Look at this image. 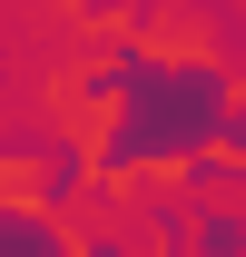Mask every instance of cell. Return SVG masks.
Listing matches in <instances>:
<instances>
[{
    "mask_svg": "<svg viewBox=\"0 0 246 257\" xmlns=\"http://www.w3.org/2000/svg\"><path fill=\"white\" fill-rule=\"evenodd\" d=\"M89 89H128V109H118V128H108L98 168L187 159V149H207L216 119H226V79H216L207 60H158V50H128L118 69H98Z\"/></svg>",
    "mask_w": 246,
    "mask_h": 257,
    "instance_id": "cell-1",
    "label": "cell"
},
{
    "mask_svg": "<svg viewBox=\"0 0 246 257\" xmlns=\"http://www.w3.org/2000/svg\"><path fill=\"white\" fill-rule=\"evenodd\" d=\"M0 257H69V247H60V227H50V218L0 208Z\"/></svg>",
    "mask_w": 246,
    "mask_h": 257,
    "instance_id": "cell-2",
    "label": "cell"
},
{
    "mask_svg": "<svg viewBox=\"0 0 246 257\" xmlns=\"http://www.w3.org/2000/svg\"><path fill=\"white\" fill-rule=\"evenodd\" d=\"M89 257H128V247H89Z\"/></svg>",
    "mask_w": 246,
    "mask_h": 257,
    "instance_id": "cell-3",
    "label": "cell"
},
{
    "mask_svg": "<svg viewBox=\"0 0 246 257\" xmlns=\"http://www.w3.org/2000/svg\"><path fill=\"white\" fill-rule=\"evenodd\" d=\"M236 198H246V168H236Z\"/></svg>",
    "mask_w": 246,
    "mask_h": 257,
    "instance_id": "cell-4",
    "label": "cell"
}]
</instances>
